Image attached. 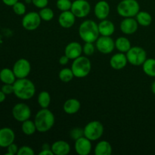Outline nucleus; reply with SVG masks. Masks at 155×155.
Returning a JSON list of instances; mask_svg holds the SVG:
<instances>
[{
    "mask_svg": "<svg viewBox=\"0 0 155 155\" xmlns=\"http://www.w3.org/2000/svg\"><path fill=\"white\" fill-rule=\"evenodd\" d=\"M14 94L21 100H29L34 96L36 86L34 83L27 78L18 79L13 84Z\"/></svg>",
    "mask_w": 155,
    "mask_h": 155,
    "instance_id": "obj_1",
    "label": "nucleus"
},
{
    "mask_svg": "<svg viewBox=\"0 0 155 155\" xmlns=\"http://www.w3.org/2000/svg\"><path fill=\"white\" fill-rule=\"evenodd\" d=\"M36 130L39 133H46L49 131L54 124V115L48 108H41L36 113L34 118Z\"/></svg>",
    "mask_w": 155,
    "mask_h": 155,
    "instance_id": "obj_2",
    "label": "nucleus"
},
{
    "mask_svg": "<svg viewBox=\"0 0 155 155\" xmlns=\"http://www.w3.org/2000/svg\"><path fill=\"white\" fill-rule=\"evenodd\" d=\"M79 35L85 42H95L99 37L98 25L93 20H86L79 27Z\"/></svg>",
    "mask_w": 155,
    "mask_h": 155,
    "instance_id": "obj_3",
    "label": "nucleus"
},
{
    "mask_svg": "<svg viewBox=\"0 0 155 155\" xmlns=\"http://www.w3.org/2000/svg\"><path fill=\"white\" fill-rule=\"evenodd\" d=\"M92 69L90 60L86 56H80L74 59L71 65V70L77 78H84L87 77Z\"/></svg>",
    "mask_w": 155,
    "mask_h": 155,
    "instance_id": "obj_4",
    "label": "nucleus"
},
{
    "mask_svg": "<svg viewBox=\"0 0 155 155\" xmlns=\"http://www.w3.org/2000/svg\"><path fill=\"white\" fill-rule=\"evenodd\" d=\"M117 12L123 18H134L140 12L137 0H122L117 6Z\"/></svg>",
    "mask_w": 155,
    "mask_h": 155,
    "instance_id": "obj_5",
    "label": "nucleus"
},
{
    "mask_svg": "<svg viewBox=\"0 0 155 155\" xmlns=\"http://www.w3.org/2000/svg\"><path fill=\"white\" fill-rule=\"evenodd\" d=\"M83 130L85 137L92 142L101 139L104 134V126L100 121L93 120L88 123Z\"/></svg>",
    "mask_w": 155,
    "mask_h": 155,
    "instance_id": "obj_6",
    "label": "nucleus"
},
{
    "mask_svg": "<svg viewBox=\"0 0 155 155\" xmlns=\"http://www.w3.org/2000/svg\"><path fill=\"white\" fill-rule=\"evenodd\" d=\"M128 63L133 66H142L147 59V53L143 48L133 46L126 53Z\"/></svg>",
    "mask_w": 155,
    "mask_h": 155,
    "instance_id": "obj_7",
    "label": "nucleus"
},
{
    "mask_svg": "<svg viewBox=\"0 0 155 155\" xmlns=\"http://www.w3.org/2000/svg\"><path fill=\"white\" fill-rule=\"evenodd\" d=\"M40 16L39 12H30L25 14L22 18V26L25 30L28 31H33L39 27L41 24Z\"/></svg>",
    "mask_w": 155,
    "mask_h": 155,
    "instance_id": "obj_8",
    "label": "nucleus"
},
{
    "mask_svg": "<svg viewBox=\"0 0 155 155\" xmlns=\"http://www.w3.org/2000/svg\"><path fill=\"white\" fill-rule=\"evenodd\" d=\"M71 11L76 18H84L90 13L91 5L87 0H75L73 1Z\"/></svg>",
    "mask_w": 155,
    "mask_h": 155,
    "instance_id": "obj_9",
    "label": "nucleus"
},
{
    "mask_svg": "<svg viewBox=\"0 0 155 155\" xmlns=\"http://www.w3.org/2000/svg\"><path fill=\"white\" fill-rule=\"evenodd\" d=\"M12 116L18 122H24L31 117V110L25 103H18L12 108Z\"/></svg>",
    "mask_w": 155,
    "mask_h": 155,
    "instance_id": "obj_10",
    "label": "nucleus"
},
{
    "mask_svg": "<svg viewBox=\"0 0 155 155\" xmlns=\"http://www.w3.org/2000/svg\"><path fill=\"white\" fill-rule=\"evenodd\" d=\"M12 70L17 79L27 78L31 71V64L27 59L20 58L15 62Z\"/></svg>",
    "mask_w": 155,
    "mask_h": 155,
    "instance_id": "obj_11",
    "label": "nucleus"
},
{
    "mask_svg": "<svg viewBox=\"0 0 155 155\" xmlns=\"http://www.w3.org/2000/svg\"><path fill=\"white\" fill-rule=\"evenodd\" d=\"M96 48L99 52L107 54L113 52L115 48V42L110 36H101L96 40Z\"/></svg>",
    "mask_w": 155,
    "mask_h": 155,
    "instance_id": "obj_12",
    "label": "nucleus"
},
{
    "mask_svg": "<svg viewBox=\"0 0 155 155\" xmlns=\"http://www.w3.org/2000/svg\"><path fill=\"white\" fill-rule=\"evenodd\" d=\"M92 141L85 136L80 138L75 141L74 149L79 155H88L92 151Z\"/></svg>",
    "mask_w": 155,
    "mask_h": 155,
    "instance_id": "obj_13",
    "label": "nucleus"
},
{
    "mask_svg": "<svg viewBox=\"0 0 155 155\" xmlns=\"http://www.w3.org/2000/svg\"><path fill=\"white\" fill-rule=\"evenodd\" d=\"M120 30L127 35H132L136 33L139 28V24L136 18H124L120 23Z\"/></svg>",
    "mask_w": 155,
    "mask_h": 155,
    "instance_id": "obj_14",
    "label": "nucleus"
},
{
    "mask_svg": "<svg viewBox=\"0 0 155 155\" xmlns=\"http://www.w3.org/2000/svg\"><path fill=\"white\" fill-rule=\"evenodd\" d=\"M15 139V132L8 127L0 129V147L7 148Z\"/></svg>",
    "mask_w": 155,
    "mask_h": 155,
    "instance_id": "obj_15",
    "label": "nucleus"
},
{
    "mask_svg": "<svg viewBox=\"0 0 155 155\" xmlns=\"http://www.w3.org/2000/svg\"><path fill=\"white\" fill-rule=\"evenodd\" d=\"M110 8L108 2L104 0H101L95 4L94 8V13L98 20H104L110 14Z\"/></svg>",
    "mask_w": 155,
    "mask_h": 155,
    "instance_id": "obj_16",
    "label": "nucleus"
},
{
    "mask_svg": "<svg viewBox=\"0 0 155 155\" xmlns=\"http://www.w3.org/2000/svg\"><path fill=\"white\" fill-rule=\"evenodd\" d=\"M83 53V46L78 42H71L66 45L64 54L68 56L70 60H74L81 56Z\"/></svg>",
    "mask_w": 155,
    "mask_h": 155,
    "instance_id": "obj_17",
    "label": "nucleus"
},
{
    "mask_svg": "<svg viewBox=\"0 0 155 155\" xmlns=\"http://www.w3.org/2000/svg\"><path fill=\"white\" fill-rule=\"evenodd\" d=\"M76 21V16L73 12L70 11L61 12L58 17V23L60 26L63 28L68 29L72 27L74 25Z\"/></svg>",
    "mask_w": 155,
    "mask_h": 155,
    "instance_id": "obj_18",
    "label": "nucleus"
},
{
    "mask_svg": "<svg viewBox=\"0 0 155 155\" xmlns=\"http://www.w3.org/2000/svg\"><path fill=\"white\" fill-rule=\"evenodd\" d=\"M128 63L125 53L119 52L114 54L110 59V65L113 69L121 70L125 68Z\"/></svg>",
    "mask_w": 155,
    "mask_h": 155,
    "instance_id": "obj_19",
    "label": "nucleus"
},
{
    "mask_svg": "<svg viewBox=\"0 0 155 155\" xmlns=\"http://www.w3.org/2000/svg\"><path fill=\"white\" fill-rule=\"evenodd\" d=\"M51 149L55 155H67L71 151V145L66 141L58 140L51 145Z\"/></svg>",
    "mask_w": 155,
    "mask_h": 155,
    "instance_id": "obj_20",
    "label": "nucleus"
},
{
    "mask_svg": "<svg viewBox=\"0 0 155 155\" xmlns=\"http://www.w3.org/2000/svg\"><path fill=\"white\" fill-rule=\"evenodd\" d=\"M98 30L101 36H111L115 31V26L112 21L109 20H101V22L98 24Z\"/></svg>",
    "mask_w": 155,
    "mask_h": 155,
    "instance_id": "obj_21",
    "label": "nucleus"
},
{
    "mask_svg": "<svg viewBox=\"0 0 155 155\" xmlns=\"http://www.w3.org/2000/svg\"><path fill=\"white\" fill-rule=\"evenodd\" d=\"M81 104L77 98H70L68 99L63 105V110L68 114H75L80 110Z\"/></svg>",
    "mask_w": 155,
    "mask_h": 155,
    "instance_id": "obj_22",
    "label": "nucleus"
},
{
    "mask_svg": "<svg viewBox=\"0 0 155 155\" xmlns=\"http://www.w3.org/2000/svg\"><path fill=\"white\" fill-rule=\"evenodd\" d=\"M95 155H110L112 154V146L107 141H100L95 145L94 149Z\"/></svg>",
    "mask_w": 155,
    "mask_h": 155,
    "instance_id": "obj_23",
    "label": "nucleus"
},
{
    "mask_svg": "<svg viewBox=\"0 0 155 155\" xmlns=\"http://www.w3.org/2000/svg\"><path fill=\"white\" fill-rule=\"evenodd\" d=\"M16 79L13 70L10 68H3L0 71V80L4 84H14Z\"/></svg>",
    "mask_w": 155,
    "mask_h": 155,
    "instance_id": "obj_24",
    "label": "nucleus"
},
{
    "mask_svg": "<svg viewBox=\"0 0 155 155\" xmlns=\"http://www.w3.org/2000/svg\"><path fill=\"white\" fill-rule=\"evenodd\" d=\"M131 42L127 37L120 36L115 40V48L120 52L127 53L131 48Z\"/></svg>",
    "mask_w": 155,
    "mask_h": 155,
    "instance_id": "obj_25",
    "label": "nucleus"
},
{
    "mask_svg": "<svg viewBox=\"0 0 155 155\" xmlns=\"http://www.w3.org/2000/svg\"><path fill=\"white\" fill-rule=\"evenodd\" d=\"M136 19L139 25L142 27H148L152 23V17L148 12L140 11L136 15Z\"/></svg>",
    "mask_w": 155,
    "mask_h": 155,
    "instance_id": "obj_26",
    "label": "nucleus"
},
{
    "mask_svg": "<svg viewBox=\"0 0 155 155\" xmlns=\"http://www.w3.org/2000/svg\"><path fill=\"white\" fill-rule=\"evenodd\" d=\"M142 70L148 77H155V58H147L142 64Z\"/></svg>",
    "mask_w": 155,
    "mask_h": 155,
    "instance_id": "obj_27",
    "label": "nucleus"
},
{
    "mask_svg": "<svg viewBox=\"0 0 155 155\" xmlns=\"http://www.w3.org/2000/svg\"><path fill=\"white\" fill-rule=\"evenodd\" d=\"M37 101L41 108H48L51 103L50 94L46 91H42V92H39L37 97Z\"/></svg>",
    "mask_w": 155,
    "mask_h": 155,
    "instance_id": "obj_28",
    "label": "nucleus"
},
{
    "mask_svg": "<svg viewBox=\"0 0 155 155\" xmlns=\"http://www.w3.org/2000/svg\"><path fill=\"white\" fill-rule=\"evenodd\" d=\"M21 130L27 136H31V135L34 134L36 131H37L34 121L30 120V119L22 122Z\"/></svg>",
    "mask_w": 155,
    "mask_h": 155,
    "instance_id": "obj_29",
    "label": "nucleus"
},
{
    "mask_svg": "<svg viewBox=\"0 0 155 155\" xmlns=\"http://www.w3.org/2000/svg\"><path fill=\"white\" fill-rule=\"evenodd\" d=\"M58 77L61 81H62L63 83H69L75 77H74V74L73 73L71 68H63L61 71H60L58 74Z\"/></svg>",
    "mask_w": 155,
    "mask_h": 155,
    "instance_id": "obj_30",
    "label": "nucleus"
},
{
    "mask_svg": "<svg viewBox=\"0 0 155 155\" xmlns=\"http://www.w3.org/2000/svg\"><path fill=\"white\" fill-rule=\"evenodd\" d=\"M39 15L40 16L42 21H50L54 18V12L51 8L48 7L41 8L39 12Z\"/></svg>",
    "mask_w": 155,
    "mask_h": 155,
    "instance_id": "obj_31",
    "label": "nucleus"
},
{
    "mask_svg": "<svg viewBox=\"0 0 155 155\" xmlns=\"http://www.w3.org/2000/svg\"><path fill=\"white\" fill-rule=\"evenodd\" d=\"M73 2L71 0H57L56 6L61 12H66L71 9Z\"/></svg>",
    "mask_w": 155,
    "mask_h": 155,
    "instance_id": "obj_32",
    "label": "nucleus"
},
{
    "mask_svg": "<svg viewBox=\"0 0 155 155\" xmlns=\"http://www.w3.org/2000/svg\"><path fill=\"white\" fill-rule=\"evenodd\" d=\"M14 12L17 15H24L26 14V5L21 2H17L13 6H12Z\"/></svg>",
    "mask_w": 155,
    "mask_h": 155,
    "instance_id": "obj_33",
    "label": "nucleus"
},
{
    "mask_svg": "<svg viewBox=\"0 0 155 155\" xmlns=\"http://www.w3.org/2000/svg\"><path fill=\"white\" fill-rule=\"evenodd\" d=\"M83 136H84V130L80 127H76V128L72 129L70 132V137L71 138V139H74L75 141L80 138L83 137Z\"/></svg>",
    "mask_w": 155,
    "mask_h": 155,
    "instance_id": "obj_34",
    "label": "nucleus"
},
{
    "mask_svg": "<svg viewBox=\"0 0 155 155\" xmlns=\"http://www.w3.org/2000/svg\"><path fill=\"white\" fill-rule=\"evenodd\" d=\"M95 50V47L93 42H85L83 45V52L86 56H90L94 54Z\"/></svg>",
    "mask_w": 155,
    "mask_h": 155,
    "instance_id": "obj_35",
    "label": "nucleus"
},
{
    "mask_svg": "<svg viewBox=\"0 0 155 155\" xmlns=\"http://www.w3.org/2000/svg\"><path fill=\"white\" fill-rule=\"evenodd\" d=\"M35 152L33 151V149L32 148H30V146H27V145H24V146L21 147L19 148L18 151V155H34Z\"/></svg>",
    "mask_w": 155,
    "mask_h": 155,
    "instance_id": "obj_36",
    "label": "nucleus"
},
{
    "mask_svg": "<svg viewBox=\"0 0 155 155\" xmlns=\"http://www.w3.org/2000/svg\"><path fill=\"white\" fill-rule=\"evenodd\" d=\"M31 2L35 7L41 9L47 7L48 4V0H31Z\"/></svg>",
    "mask_w": 155,
    "mask_h": 155,
    "instance_id": "obj_37",
    "label": "nucleus"
},
{
    "mask_svg": "<svg viewBox=\"0 0 155 155\" xmlns=\"http://www.w3.org/2000/svg\"><path fill=\"white\" fill-rule=\"evenodd\" d=\"M19 148L18 147V145L16 144H15L13 142L12 144H11L10 145L7 147V153L6 154L7 155H15L18 154V151Z\"/></svg>",
    "mask_w": 155,
    "mask_h": 155,
    "instance_id": "obj_38",
    "label": "nucleus"
},
{
    "mask_svg": "<svg viewBox=\"0 0 155 155\" xmlns=\"http://www.w3.org/2000/svg\"><path fill=\"white\" fill-rule=\"evenodd\" d=\"M2 91L5 95H11L14 93V86L13 84H4L2 86Z\"/></svg>",
    "mask_w": 155,
    "mask_h": 155,
    "instance_id": "obj_39",
    "label": "nucleus"
},
{
    "mask_svg": "<svg viewBox=\"0 0 155 155\" xmlns=\"http://www.w3.org/2000/svg\"><path fill=\"white\" fill-rule=\"evenodd\" d=\"M69 60H70L69 58L64 54V55H62L61 57L60 58V59H59V63H60V64L61 65H66L69 62Z\"/></svg>",
    "mask_w": 155,
    "mask_h": 155,
    "instance_id": "obj_40",
    "label": "nucleus"
},
{
    "mask_svg": "<svg viewBox=\"0 0 155 155\" xmlns=\"http://www.w3.org/2000/svg\"><path fill=\"white\" fill-rule=\"evenodd\" d=\"M54 153L52 152L51 148H42V151L39 153V155H53Z\"/></svg>",
    "mask_w": 155,
    "mask_h": 155,
    "instance_id": "obj_41",
    "label": "nucleus"
},
{
    "mask_svg": "<svg viewBox=\"0 0 155 155\" xmlns=\"http://www.w3.org/2000/svg\"><path fill=\"white\" fill-rule=\"evenodd\" d=\"M2 2L4 3L5 5L12 6V7L17 2H18V0H2Z\"/></svg>",
    "mask_w": 155,
    "mask_h": 155,
    "instance_id": "obj_42",
    "label": "nucleus"
},
{
    "mask_svg": "<svg viewBox=\"0 0 155 155\" xmlns=\"http://www.w3.org/2000/svg\"><path fill=\"white\" fill-rule=\"evenodd\" d=\"M6 98V95L2 92V90H0V103L3 102V101L5 100Z\"/></svg>",
    "mask_w": 155,
    "mask_h": 155,
    "instance_id": "obj_43",
    "label": "nucleus"
},
{
    "mask_svg": "<svg viewBox=\"0 0 155 155\" xmlns=\"http://www.w3.org/2000/svg\"><path fill=\"white\" fill-rule=\"evenodd\" d=\"M151 91H152L153 94L155 95V80L153 82L152 84H151Z\"/></svg>",
    "mask_w": 155,
    "mask_h": 155,
    "instance_id": "obj_44",
    "label": "nucleus"
},
{
    "mask_svg": "<svg viewBox=\"0 0 155 155\" xmlns=\"http://www.w3.org/2000/svg\"><path fill=\"white\" fill-rule=\"evenodd\" d=\"M25 2H26L28 3V2H31V0H25Z\"/></svg>",
    "mask_w": 155,
    "mask_h": 155,
    "instance_id": "obj_45",
    "label": "nucleus"
},
{
    "mask_svg": "<svg viewBox=\"0 0 155 155\" xmlns=\"http://www.w3.org/2000/svg\"><path fill=\"white\" fill-rule=\"evenodd\" d=\"M71 1H75V0H71Z\"/></svg>",
    "mask_w": 155,
    "mask_h": 155,
    "instance_id": "obj_46",
    "label": "nucleus"
}]
</instances>
